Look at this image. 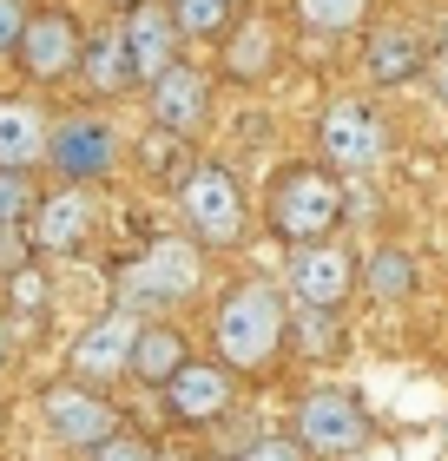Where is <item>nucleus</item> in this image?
<instances>
[{"label":"nucleus","mask_w":448,"mask_h":461,"mask_svg":"<svg viewBox=\"0 0 448 461\" xmlns=\"http://www.w3.org/2000/svg\"><path fill=\"white\" fill-rule=\"evenodd\" d=\"M211 343H218V363L231 375H264L277 356L290 349V297L270 277L238 284L218 303V323H211Z\"/></svg>","instance_id":"nucleus-1"},{"label":"nucleus","mask_w":448,"mask_h":461,"mask_svg":"<svg viewBox=\"0 0 448 461\" xmlns=\"http://www.w3.org/2000/svg\"><path fill=\"white\" fill-rule=\"evenodd\" d=\"M350 198H343V178L330 172V165H284V172L270 178V198H264V224L284 238L290 250L304 244H330V230L343 224Z\"/></svg>","instance_id":"nucleus-2"},{"label":"nucleus","mask_w":448,"mask_h":461,"mask_svg":"<svg viewBox=\"0 0 448 461\" xmlns=\"http://www.w3.org/2000/svg\"><path fill=\"white\" fill-rule=\"evenodd\" d=\"M178 218H185V238L198 250H238L251 238V204H244V185L224 172L218 158L191 165L185 185H178Z\"/></svg>","instance_id":"nucleus-3"},{"label":"nucleus","mask_w":448,"mask_h":461,"mask_svg":"<svg viewBox=\"0 0 448 461\" xmlns=\"http://www.w3.org/2000/svg\"><path fill=\"white\" fill-rule=\"evenodd\" d=\"M290 442L310 461H343V455H356L370 442V415H362V402L350 389H336V383L304 389L297 409H290Z\"/></svg>","instance_id":"nucleus-4"},{"label":"nucleus","mask_w":448,"mask_h":461,"mask_svg":"<svg viewBox=\"0 0 448 461\" xmlns=\"http://www.w3.org/2000/svg\"><path fill=\"white\" fill-rule=\"evenodd\" d=\"M198 284H205V250L191 238H159L145 244V258L125 264V303H145V310H172Z\"/></svg>","instance_id":"nucleus-5"},{"label":"nucleus","mask_w":448,"mask_h":461,"mask_svg":"<svg viewBox=\"0 0 448 461\" xmlns=\"http://www.w3.org/2000/svg\"><path fill=\"white\" fill-rule=\"evenodd\" d=\"M316 145H324V158L336 178H356V172H376L382 152H389V125H382L376 106H362V99H336V106L316 119Z\"/></svg>","instance_id":"nucleus-6"},{"label":"nucleus","mask_w":448,"mask_h":461,"mask_svg":"<svg viewBox=\"0 0 448 461\" xmlns=\"http://www.w3.org/2000/svg\"><path fill=\"white\" fill-rule=\"evenodd\" d=\"M119 152H125V139H119L99 113H67V119H53V125H47V165L59 172V185L113 178Z\"/></svg>","instance_id":"nucleus-7"},{"label":"nucleus","mask_w":448,"mask_h":461,"mask_svg":"<svg viewBox=\"0 0 448 461\" xmlns=\"http://www.w3.org/2000/svg\"><path fill=\"white\" fill-rule=\"evenodd\" d=\"M133 343H139V317L133 310H99V317L79 330V343L67 349V383L79 389H105L133 369Z\"/></svg>","instance_id":"nucleus-8"},{"label":"nucleus","mask_w":448,"mask_h":461,"mask_svg":"<svg viewBox=\"0 0 448 461\" xmlns=\"http://www.w3.org/2000/svg\"><path fill=\"white\" fill-rule=\"evenodd\" d=\"M40 422H47V435L59 448H79V455H93L99 442H113V435L125 429L119 409L105 402V395L79 389V383H53L47 395H40Z\"/></svg>","instance_id":"nucleus-9"},{"label":"nucleus","mask_w":448,"mask_h":461,"mask_svg":"<svg viewBox=\"0 0 448 461\" xmlns=\"http://www.w3.org/2000/svg\"><path fill=\"white\" fill-rule=\"evenodd\" d=\"M79 53H87V33H79V20L67 7H33L27 14V33H20V47H14L20 73L40 79V86L79 73Z\"/></svg>","instance_id":"nucleus-10"},{"label":"nucleus","mask_w":448,"mask_h":461,"mask_svg":"<svg viewBox=\"0 0 448 461\" xmlns=\"http://www.w3.org/2000/svg\"><path fill=\"white\" fill-rule=\"evenodd\" d=\"M284 290L297 297V310H343L350 290H356V258L336 238L304 244V250H290V264H284Z\"/></svg>","instance_id":"nucleus-11"},{"label":"nucleus","mask_w":448,"mask_h":461,"mask_svg":"<svg viewBox=\"0 0 448 461\" xmlns=\"http://www.w3.org/2000/svg\"><path fill=\"white\" fill-rule=\"evenodd\" d=\"M159 395H165V409H172V422L205 429V422H218V415H231V402H238V375H231L218 356H211V363L191 356V363H185Z\"/></svg>","instance_id":"nucleus-12"},{"label":"nucleus","mask_w":448,"mask_h":461,"mask_svg":"<svg viewBox=\"0 0 448 461\" xmlns=\"http://www.w3.org/2000/svg\"><path fill=\"white\" fill-rule=\"evenodd\" d=\"M125 53H133V73H139V86H152L159 73H172L178 67V27H172V7L165 0H139V7H125Z\"/></svg>","instance_id":"nucleus-13"},{"label":"nucleus","mask_w":448,"mask_h":461,"mask_svg":"<svg viewBox=\"0 0 448 461\" xmlns=\"http://www.w3.org/2000/svg\"><path fill=\"white\" fill-rule=\"evenodd\" d=\"M27 238H33V250H47V258H73V250L93 238V204H87V192H79V185H59V192L33 198Z\"/></svg>","instance_id":"nucleus-14"},{"label":"nucleus","mask_w":448,"mask_h":461,"mask_svg":"<svg viewBox=\"0 0 448 461\" xmlns=\"http://www.w3.org/2000/svg\"><path fill=\"white\" fill-rule=\"evenodd\" d=\"M145 113H152L159 132H198L211 119V79L178 59L172 73H159L152 86H145Z\"/></svg>","instance_id":"nucleus-15"},{"label":"nucleus","mask_w":448,"mask_h":461,"mask_svg":"<svg viewBox=\"0 0 448 461\" xmlns=\"http://www.w3.org/2000/svg\"><path fill=\"white\" fill-rule=\"evenodd\" d=\"M224 79L231 86H264L277 73V59H284V40H277L270 14H238V27L224 33Z\"/></svg>","instance_id":"nucleus-16"},{"label":"nucleus","mask_w":448,"mask_h":461,"mask_svg":"<svg viewBox=\"0 0 448 461\" xmlns=\"http://www.w3.org/2000/svg\"><path fill=\"white\" fill-rule=\"evenodd\" d=\"M362 73L376 86H409V79L429 73V40L409 33V27H376L362 40Z\"/></svg>","instance_id":"nucleus-17"},{"label":"nucleus","mask_w":448,"mask_h":461,"mask_svg":"<svg viewBox=\"0 0 448 461\" xmlns=\"http://www.w3.org/2000/svg\"><path fill=\"white\" fill-rule=\"evenodd\" d=\"M191 363V343H185V330L178 323H139V343H133V383L145 389H165L172 375Z\"/></svg>","instance_id":"nucleus-18"},{"label":"nucleus","mask_w":448,"mask_h":461,"mask_svg":"<svg viewBox=\"0 0 448 461\" xmlns=\"http://www.w3.org/2000/svg\"><path fill=\"white\" fill-rule=\"evenodd\" d=\"M47 158V113L33 99H0V172H27Z\"/></svg>","instance_id":"nucleus-19"},{"label":"nucleus","mask_w":448,"mask_h":461,"mask_svg":"<svg viewBox=\"0 0 448 461\" xmlns=\"http://www.w3.org/2000/svg\"><path fill=\"white\" fill-rule=\"evenodd\" d=\"M79 79H87L99 99H119V93H133V86H139L133 53H125V33H119V27H105V33L87 40V53H79Z\"/></svg>","instance_id":"nucleus-20"},{"label":"nucleus","mask_w":448,"mask_h":461,"mask_svg":"<svg viewBox=\"0 0 448 461\" xmlns=\"http://www.w3.org/2000/svg\"><path fill=\"white\" fill-rule=\"evenodd\" d=\"M416 277H422L416 258H409V250H396V244H382L370 264H356V284H370V297H382V303H402L416 290Z\"/></svg>","instance_id":"nucleus-21"},{"label":"nucleus","mask_w":448,"mask_h":461,"mask_svg":"<svg viewBox=\"0 0 448 461\" xmlns=\"http://www.w3.org/2000/svg\"><path fill=\"white\" fill-rule=\"evenodd\" d=\"M290 349L310 356V363L343 356V317L336 310H290Z\"/></svg>","instance_id":"nucleus-22"},{"label":"nucleus","mask_w":448,"mask_h":461,"mask_svg":"<svg viewBox=\"0 0 448 461\" xmlns=\"http://www.w3.org/2000/svg\"><path fill=\"white\" fill-rule=\"evenodd\" d=\"M178 40H224L238 27V0H172Z\"/></svg>","instance_id":"nucleus-23"},{"label":"nucleus","mask_w":448,"mask_h":461,"mask_svg":"<svg viewBox=\"0 0 448 461\" xmlns=\"http://www.w3.org/2000/svg\"><path fill=\"white\" fill-rule=\"evenodd\" d=\"M362 14H370V0H297V20L310 33H350L362 27Z\"/></svg>","instance_id":"nucleus-24"},{"label":"nucleus","mask_w":448,"mask_h":461,"mask_svg":"<svg viewBox=\"0 0 448 461\" xmlns=\"http://www.w3.org/2000/svg\"><path fill=\"white\" fill-rule=\"evenodd\" d=\"M33 218V185L27 172H0V230H20Z\"/></svg>","instance_id":"nucleus-25"},{"label":"nucleus","mask_w":448,"mask_h":461,"mask_svg":"<svg viewBox=\"0 0 448 461\" xmlns=\"http://www.w3.org/2000/svg\"><path fill=\"white\" fill-rule=\"evenodd\" d=\"M87 461H159V448L139 442V435H113V442H99Z\"/></svg>","instance_id":"nucleus-26"},{"label":"nucleus","mask_w":448,"mask_h":461,"mask_svg":"<svg viewBox=\"0 0 448 461\" xmlns=\"http://www.w3.org/2000/svg\"><path fill=\"white\" fill-rule=\"evenodd\" d=\"M238 461H310V455L297 448L290 435H258V442H251V448H244Z\"/></svg>","instance_id":"nucleus-27"},{"label":"nucleus","mask_w":448,"mask_h":461,"mask_svg":"<svg viewBox=\"0 0 448 461\" xmlns=\"http://www.w3.org/2000/svg\"><path fill=\"white\" fill-rule=\"evenodd\" d=\"M27 0H0V59H7L14 47H20V33H27Z\"/></svg>","instance_id":"nucleus-28"},{"label":"nucleus","mask_w":448,"mask_h":461,"mask_svg":"<svg viewBox=\"0 0 448 461\" xmlns=\"http://www.w3.org/2000/svg\"><path fill=\"white\" fill-rule=\"evenodd\" d=\"M429 86L448 99V53H429Z\"/></svg>","instance_id":"nucleus-29"},{"label":"nucleus","mask_w":448,"mask_h":461,"mask_svg":"<svg viewBox=\"0 0 448 461\" xmlns=\"http://www.w3.org/2000/svg\"><path fill=\"white\" fill-rule=\"evenodd\" d=\"M7 356H14V317L0 310V363H7Z\"/></svg>","instance_id":"nucleus-30"},{"label":"nucleus","mask_w":448,"mask_h":461,"mask_svg":"<svg viewBox=\"0 0 448 461\" xmlns=\"http://www.w3.org/2000/svg\"><path fill=\"white\" fill-rule=\"evenodd\" d=\"M113 7H139V0H113Z\"/></svg>","instance_id":"nucleus-31"}]
</instances>
